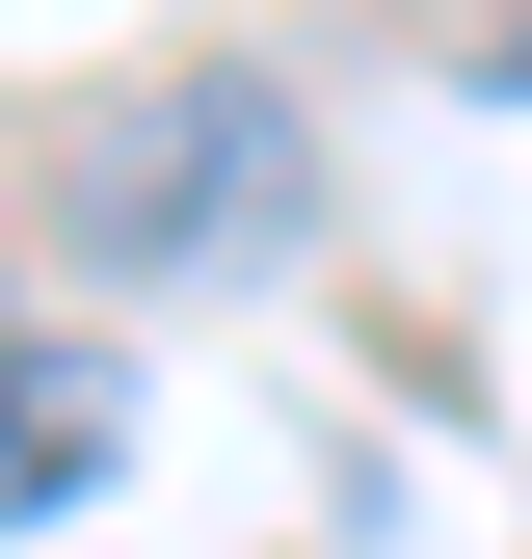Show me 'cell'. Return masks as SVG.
<instances>
[{
	"label": "cell",
	"mask_w": 532,
	"mask_h": 559,
	"mask_svg": "<svg viewBox=\"0 0 532 559\" xmlns=\"http://www.w3.org/2000/svg\"><path fill=\"white\" fill-rule=\"evenodd\" d=\"M293 214H319V160H293V81H107V107H81V266H107V294L266 266Z\"/></svg>",
	"instance_id": "cell-1"
},
{
	"label": "cell",
	"mask_w": 532,
	"mask_h": 559,
	"mask_svg": "<svg viewBox=\"0 0 532 559\" xmlns=\"http://www.w3.org/2000/svg\"><path fill=\"white\" fill-rule=\"evenodd\" d=\"M107 453H133V373H107V346H0V507H81Z\"/></svg>",
	"instance_id": "cell-2"
}]
</instances>
